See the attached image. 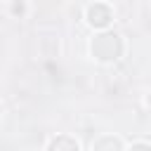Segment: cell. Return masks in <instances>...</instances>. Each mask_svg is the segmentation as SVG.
I'll use <instances>...</instances> for the list:
<instances>
[{
  "mask_svg": "<svg viewBox=\"0 0 151 151\" xmlns=\"http://www.w3.org/2000/svg\"><path fill=\"white\" fill-rule=\"evenodd\" d=\"M120 50H123V42H120V38H118L116 33H101V35H97L94 42H92V52H94V57L101 59V61L116 59V57L120 54Z\"/></svg>",
  "mask_w": 151,
  "mask_h": 151,
  "instance_id": "cell-1",
  "label": "cell"
},
{
  "mask_svg": "<svg viewBox=\"0 0 151 151\" xmlns=\"http://www.w3.org/2000/svg\"><path fill=\"white\" fill-rule=\"evenodd\" d=\"M87 19H90L92 26L104 28V26L111 21V9H109L106 5H101V2H97V5H92V7L87 9Z\"/></svg>",
  "mask_w": 151,
  "mask_h": 151,
  "instance_id": "cell-2",
  "label": "cell"
},
{
  "mask_svg": "<svg viewBox=\"0 0 151 151\" xmlns=\"http://www.w3.org/2000/svg\"><path fill=\"white\" fill-rule=\"evenodd\" d=\"M50 151H78V144L71 139V137H57L52 144H50Z\"/></svg>",
  "mask_w": 151,
  "mask_h": 151,
  "instance_id": "cell-3",
  "label": "cell"
},
{
  "mask_svg": "<svg viewBox=\"0 0 151 151\" xmlns=\"http://www.w3.org/2000/svg\"><path fill=\"white\" fill-rule=\"evenodd\" d=\"M94 151H120V142L116 137H101L94 144Z\"/></svg>",
  "mask_w": 151,
  "mask_h": 151,
  "instance_id": "cell-4",
  "label": "cell"
},
{
  "mask_svg": "<svg viewBox=\"0 0 151 151\" xmlns=\"http://www.w3.org/2000/svg\"><path fill=\"white\" fill-rule=\"evenodd\" d=\"M12 12H14V14H24V2H21V0L14 2V5H12Z\"/></svg>",
  "mask_w": 151,
  "mask_h": 151,
  "instance_id": "cell-5",
  "label": "cell"
},
{
  "mask_svg": "<svg viewBox=\"0 0 151 151\" xmlns=\"http://www.w3.org/2000/svg\"><path fill=\"white\" fill-rule=\"evenodd\" d=\"M132 151H151V149H149L146 144H134V146H132Z\"/></svg>",
  "mask_w": 151,
  "mask_h": 151,
  "instance_id": "cell-6",
  "label": "cell"
},
{
  "mask_svg": "<svg viewBox=\"0 0 151 151\" xmlns=\"http://www.w3.org/2000/svg\"><path fill=\"white\" fill-rule=\"evenodd\" d=\"M149 104H151V97H149Z\"/></svg>",
  "mask_w": 151,
  "mask_h": 151,
  "instance_id": "cell-7",
  "label": "cell"
}]
</instances>
